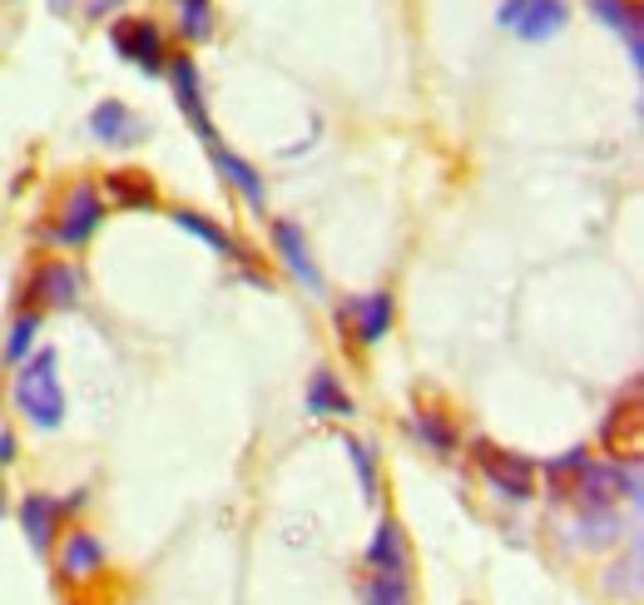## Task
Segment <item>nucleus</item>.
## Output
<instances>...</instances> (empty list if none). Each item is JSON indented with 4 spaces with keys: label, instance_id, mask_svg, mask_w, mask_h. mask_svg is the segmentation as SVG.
<instances>
[{
    "label": "nucleus",
    "instance_id": "obj_1",
    "mask_svg": "<svg viewBox=\"0 0 644 605\" xmlns=\"http://www.w3.org/2000/svg\"><path fill=\"white\" fill-rule=\"evenodd\" d=\"M11 392H15V407H21L35 427H60L64 392H60V378H55V353L50 347H40L31 363H21Z\"/></svg>",
    "mask_w": 644,
    "mask_h": 605
},
{
    "label": "nucleus",
    "instance_id": "obj_2",
    "mask_svg": "<svg viewBox=\"0 0 644 605\" xmlns=\"http://www.w3.org/2000/svg\"><path fill=\"white\" fill-rule=\"evenodd\" d=\"M496 25L515 31L521 40H556L570 25V5L565 0H501L496 5Z\"/></svg>",
    "mask_w": 644,
    "mask_h": 605
},
{
    "label": "nucleus",
    "instance_id": "obj_3",
    "mask_svg": "<svg viewBox=\"0 0 644 605\" xmlns=\"http://www.w3.org/2000/svg\"><path fill=\"white\" fill-rule=\"evenodd\" d=\"M472 452H476V466L486 472V482H491L501 497H511V501L536 497V462L505 452V447H496V442H476Z\"/></svg>",
    "mask_w": 644,
    "mask_h": 605
},
{
    "label": "nucleus",
    "instance_id": "obj_4",
    "mask_svg": "<svg viewBox=\"0 0 644 605\" xmlns=\"http://www.w3.org/2000/svg\"><path fill=\"white\" fill-rule=\"evenodd\" d=\"M99 218H105V199H99V189L95 185H75L70 194H64V209H60V218H55L50 238L60 244V249H80V244L95 238Z\"/></svg>",
    "mask_w": 644,
    "mask_h": 605
},
{
    "label": "nucleus",
    "instance_id": "obj_5",
    "mask_svg": "<svg viewBox=\"0 0 644 605\" xmlns=\"http://www.w3.org/2000/svg\"><path fill=\"white\" fill-rule=\"evenodd\" d=\"M109 40H115V50L124 55L129 66L150 70V75H159L169 60H164V31L154 21H144V15H129V21H115L109 25Z\"/></svg>",
    "mask_w": 644,
    "mask_h": 605
},
{
    "label": "nucleus",
    "instance_id": "obj_6",
    "mask_svg": "<svg viewBox=\"0 0 644 605\" xmlns=\"http://www.w3.org/2000/svg\"><path fill=\"white\" fill-rule=\"evenodd\" d=\"M25 298L45 302V308H75V302H80V273H75V263L45 259L40 269L31 273V283H25Z\"/></svg>",
    "mask_w": 644,
    "mask_h": 605
},
{
    "label": "nucleus",
    "instance_id": "obj_7",
    "mask_svg": "<svg viewBox=\"0 0 644 605\" xmlns=\"http://www.w3.org/2000/svg\"><path fill=\"white\" fill-rule=\"evenodd\" d=\"M169 75H174V90H179L183 119H189L193 134H199V140L214 150L218 134H214V119H208V109H204V95H199V66H193L189 55H174V60H169Z\"/></svg>",
    "mask_w": 644,
    "mask_h": 605
},
{
    "label": "nucleus",
    "instance_id": "obj_8",
    "mask_svg": "<svg viewBox=\"0 0 644 605\" xmlns=\"http://www.w3.org/2000/svg\"><path fill=\"white\" fill-rule=\"evenodd\" d=\"M347 318H353L357 343H382L386 328H392V293L377 288V293H367V298L343 302V308H337V323H347Z\"/></svg>",
    "mask_w": 644,
    "mask_h": 605
},
{
    "label": "nucleus",
    "instance_id": "obj_9",
    "mask_svg": "<svg viewBox=\"0 0 644 605\" xmlns=\"http://www.w3.org/2000/svg\"><path fill=\"white\" fill-rule=\"evenodd\" d=\"M273 249L283 253L288 273L302 283V288L322 293V273H318V263H312V253H308V238H302V228L293 224V218H278V224H273Z\"/></svg>",
    "mask_w": 644,
    "mask_h": 605
},
{
    "label": "nucleus",
    "instance_id": "obj_10",
    "mask_svg": "<svg viewBox=\"0 0 644 605\" xmlns=\"http://www.w3.org/2000/svg\"><path fill=\"white\" fill-rule=\"evenodd\" d=\"M109 561L105 541L95 536V531H70L60 546V576L64 581H90V576H99Z\"/></svg>",
    "mask_w": 644,
    "mask_h": 605
},
{
    "label": "nucleus",
    "instance_id": "obj_11",
    "mask_svg": "<svg viewBox=\"0 0 644 605\" xmlns=\"http://www.w3.org/2000/svg\"><path fill=\"white\" fill-rule=\"evenodd\" d=\"M90 130H95V140H105V144H140V140H150V124H144V119L134 115L129 105H119V99L95 105Z\"/></svg>",
    "mask_w": 644,
    "mask_h": 605
},
{
    "label": "nucleus",
    "instance_id": "obj_12",
    "mask_svg": "<svg viewBox=\"0 0 644 605\" xmlns=\"http://www.w3.org/2000/svg\"><path fill=\"white\" fill-rule=\"evenodd\" d=\"M60 521H64V507H60V501L45 497V491H25V501H21V526H25V536H31L35 551H50V546H55V531H60Z\"/></svg>",
    "mask_w": 644,
    "mask_h": 605
},
{
    "label": "nucleus",
    "instance_id": "obj_13",
    "mask_svg": "<svg viewBox=\"0 0 644 605\" xmlns=\"http://www.w3.org/2000/svg\"><path fill=\"white\" fill-rule=\"evenodd\" d=\"M367 566H372L377 576H407V566H412V551H407V531H402L392 517H386L382 526H377L372 546H367Z\"/></svg>",
    "mask_w": 644,
    "mask_h": 605
},
{
    "label": "nucleus",
    "instance_id": "obj_14",
    "mask_svg": "<svg viewBox=\"0 0 644 605\" xmlns=\"http://www.w3.org/2000/svg\"><path fill=\"white\" fill-rule=\"evenodd\" d=\"M214 164H218V174H224L228 185L248 199V209H253V214H263V209H269V189H263V174H258L253 164L238 159V154H228V150H218V144H214Z\"/></svg>",
    "mask_w": 644,
    "mask_h": 605
},
{
    "label": "nucleus",
    "instance_id": "obj_15",
    "mask_svg": "<svg viewBox=\"0 0 644 605\" xmlns=\"http://www.w3.org/2000/svg\"><path fill=\"white\" fill-rule=\"evenodd\" d=\"M302 402H308L312 417H353V398H347V388L327 368H318L308 378V392H302Z\"/></svg>",
    "mask_w": 644,
    "mask_h": 605
},
{
    "label": "nucleus",
    "instance_id": "obj_16",
    "mask_svg": "<svg viewBox=\"0 0 644 605\" xmlns=\"http://www.w3.org/2000/svg\"><path fill=\"white\" fill-rule=\"evenodd\" d=\"M595 15H600L610 31L624 35V50H630V66L640 70L644 60V40H640V5L634 0H595Z\"/></svg>",
    "mask_w": 644,
    "mask_h": 605
},
{
    "label": "nucleus",
    "instance_id": "obj_17",
    "mask_svg": "<svg viewBox=\"0 0 644 605\" xmlns=\"http://www.w3.org/2000/svg\"><path fill=\"white\" fill-rule=\"evenodd\" d=\"M105 199H115L119 209H154V204H159L154 185L144 179L140 169H115V174H105Z\"/></svg>",
    "mask_w": 644,
    "mask_h": 605
},
{
    "label": "nucleus",
    "instance_id": "obj_18",
    "mask_svg": "<svg viewBox=\"0 0 644 605\" xmlns=\"http://www.w3.org/2000/svg\"><path fill=\"white\" fill-rule=\"evenodd\" d=\"M174 224L183 228V234H193V238H204L208 249H218L224 259H243V249H238V238L234 234H224V228L214 224V218H204V214H193V209H174Z\"/></svg>",
    "mask_w": 644,
    "mask_h": 605
},
{
    "label": "nucleus",
    "instance_id": "obj_19",
    "mask_svg": "<svg viewBox=\"0 0 644 605\" xmlns=\"http://www.w3.org/2000/svg\"><path fill=\"white\" fill-rule=\"evenodd\" d=\"M179 31L183 40H208L214 35V0H179Z\"/></svg>",
    "mask_w": 644,
    "mask_h": 605
},
{
    "label": "nucleus",
    "instance_id": "obj_20",
    "mask_svg": "<svg viewBox=\"0 0 644 605\" xmlns=\"http://www.w3.org/2000/svg\"><path fill=\"white\" fill-rule=\"evenodd\" d=\"M35 333H40V313H21L11 323V333H5V347H0V357H5L11 368H21L25 353H31V343H35Z\"/></svg>",
    "mask_w": 644,
    "mask_h": 605
},
{
    "label": "nucleus",
    "instance_id": "obj_21",
    "mask_svg": "<svg viewBox=\"0 0 644 605\" xmlns=\"http://www.w3.org/2000/svg\"><path fill=\"white\" fill-rule=\"evenodd\" d=\"M362 605H412V581L407 576H377L367 581L362 591Z\"/></svg>",
    "mask_w": 644,
    "mask_h": 605
},
{
    "label": "nucleus",
    "instance_id": "obj_22",
    "mask_svg": "<svg viewBox=\"0 0 644 605\" xmlns=\"http://www.w3.org/2000/svg\"><path fill=\"white\" fill-rule=\"evenodd\" d=\"M417 437L431 447V452H456V442H462L456 427H451L441 412H417Z\"/></svg>",
    "mask_w": 644,
    "mask_h": 605
},
{
    "label": "nucleus",
    "instance_id": "obj_23",
    "mask_svg": "<svg viewBox=\"0 0 644 605\" xmlns=\"http://www.w3.org/2000/svg\"><path fill=\"white\" fill-rule=\"evenodd\" d=\"M580 526H585V546H610V541H620V507L580 511Z\"/></svg>",
    "mask_w": 644,
    "mask_h": 605
},
{
    "label": "nucleus",
    "instance_id": "obj_24",
    "mask_svg": "<svg viewBox=\"0 0 644 605\" xmlns=\"http://www.w3.org/2000/svg\"><path fill=\"white\" fill-rule=\"evenodd\" d=\"M347 456H353L357 476H362V497L377 501V472H372V452H367L362 442H347Z\"/></svg>",
    "mask_w": 644,
    "mask_h": 605
},
{
    "label": "nucleus",
    "instance_id": "obj_25",
    "mask_svg": "<svg viewBox=\"0 0 644 605\" xmlns=\"http://www.w3.org/2000/svg\"><path fill=\"white\" fill-rule=\"evenodd\" d=\"M585 462H591V456H585V447H575V452L546 462V476H550V482H560V476H580V472H585Z\"/></svg>",
    "mask_w": 644,
    "mask_h": 605
},
{
    "label": "nucleus",
    "instance_id": "obj_26",
    "mask_svg": "<svg viewBox=\"0 0 644 605\" xmlns=\"http://www.w3.org/2000/svg\"><path fill=\"white\" fill-rule=\"evenodd\" d=\"M119 5H124V0H85V11L95 15V21H105L109 11H119Z\"/></svg>",
    "mask_w": 644,
    "mask_h": 605
},
{
    "label": "nucleus",
    "instance_id": "obj_27",
    "mask_svg": "<svg viewBox=\"0 0 644 605\" xmlns=\"http://www.w3.org/2000/svg\"><path fill=\"white\" fill-rule=\"evenodd\" d=\"M11 462H15V437L0 432V466H11Z\"/></svg>",
    "mask_w": 644,
    "mask_h": 605
},
{
    "label": "nucleus",
    "instance_id": "obj_28",
    "mask_svg": "<svg viewBox=\"0 0 644 605\" xmlns=\"http://www.w3.org/2000/svg\"><path fill=\"white\" fill-rule=\"evenodd\" d=\"M70 5H75V0H50V11H55V15H64Z\"/></svg>",
    "mask_w": 644,
    "mask_h": 605
}]
</instances>
